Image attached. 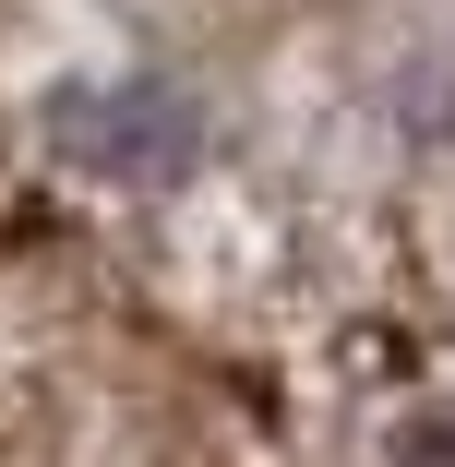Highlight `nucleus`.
<instances>
[{"label": "nucleus", "mask_w": 455, "mask_h": 467, "mask_svg": "<svg viewBox=\"0 0 455 467\" xmlns=\"http://www.w3.org/2000/svg\"><path fill=\"white\" fill-rule=\"evenodd\" d=\"M60 144L84 156V168H144V180H168L180 156H192V109L168 97V84H109V97H72L60 109Z\"/></svg>", "instance_id": "1"}]
</instances>
